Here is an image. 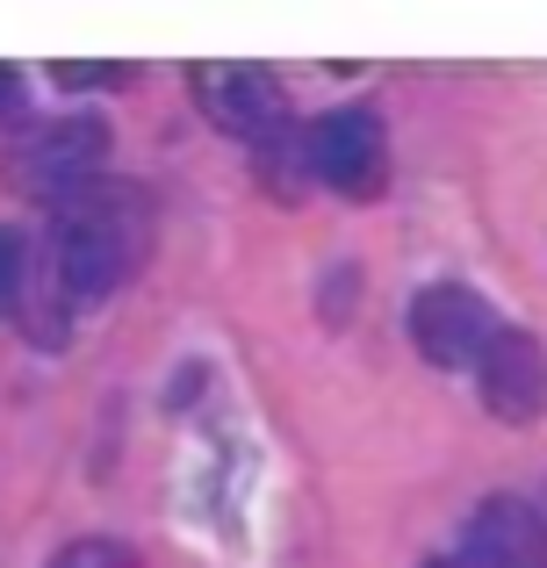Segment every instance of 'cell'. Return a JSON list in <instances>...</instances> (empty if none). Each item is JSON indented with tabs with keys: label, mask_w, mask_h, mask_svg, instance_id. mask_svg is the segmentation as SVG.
Masks as SVG:
<instances>
[{
	"label": "cell",
	"mask_w": 547,
	"mask_h": 568,
	"mask_svg": "<svg viewBox=\"0 0 547 568\" xmlns=\"http://www.w3.org/2000/svg\"><path fill=\"white\" fill-rule=\"evenodd\" d=\"M433 568H462V561H433Z\"/></svg>",
	"instance_id": "12"
},
{
	"label": "cell",
	"mask_w": 547,
	"mask_h": 568,
	"mask_svg": "<svg viewBox=\"0 0 547 568\" xmlns=\"http://www.w3.org/2000/svg\"><path fill=\"white\" fill-rule=\"evenodd\" d=\"M462 568H547V518L526 497H483L462 526Z\"/></svg>",
	"instance_id": "7"
},
{
	"label": "cell",
	"mask_w": 547,
	"mask_h": 568,
	"mask_svg": "<svg viewBox=\"0 0 547 568\" xmlns=\"http://www.w3.org/2000/svg\"><path fill=\"white\" fill-rule=\"evenodd\" d=\"M404 324H411V346H418L433 367H447V375L476 367L483 353H490V338H497V310L483 303L476 288H462V281H433V288H418Z\"/></svg>",
	"instance_id": "4"
},
{
	"label": "cell",
	"mask_w": 547,
	"mask_h": 568,
	"mask_svg": "<svg viewBox=\"0 0 547 568\" xmlns=\"http://www.w3.org/2000/svg\"><path fill=\"white\" fill-rule=\"evenodd\" d=\"M310 173H317L332 194L346 202H367V194L389 187V130H382L375 109H332L310 123Z\"/></svg>",
	"instance_id": "3"
},
{
	"label": "cell",
	"mask_w": 547,
	"mask_h": 568,
	"mask_svg": "<svg viewBox=\"0 0 547 568\" xmlns=\"http://www.w3.org/2000/svg\"><path fill=\"white\" fill-rule=\"evenodd\" d=\"M109 144H115V138H109V123H101V115L72 109V115H51V123H29L22 138L8 144L0 173H8V187L22 194V202L51 209V202H65L72 187L101 181V166H109Z\"/></svg>",
	"instance_id": "2"
},
{
	"label": "cell",
	"mask_w": 547,
	"mask_h": 568,
	"mask_svg": "<svg viewBox=\"0 0 547 568\" xmlns=\"http://www.w3.org/2000/svg\"><path fill=\"white\" fill-rule=\"evenodd\" d=\"M43 288H51L58 317L65 310H94L138 274L144 260V194L115 187L109 173L72 187L65 202L43 209Z\"/></svg>",
	"instance_id": "1"
},
{
	"label": "cell",
	"mask_w": 547,
	"mask_h": 568,
	"mask_svg": "<svg viewBox=\"0 0 547 568\" xmlns=\"http://www.w3.org/2000/svg\"><path fill=\"white\" fill-rule=\"evenodd\" d=\"M29 288H37V252L14 223H0V317L8 310H29Z\"/></svg>",
	"instance_id": "8"
},
{
	"label": "cell",
	"mask_w": 547,
	"mask_h": 568,
	"mask_svg": "<svg viewBox=\"0 0 547 568\" xmlns=\"http://www.w3.org/2000/svg\"><path fill=\"white\" fill-rule=\"evenodd\" d=\"M14 109H22V72H8V65H0V123H8Z\"/></svg>",
	"instance_id": "11"
},
{
	"label": "cell",
	"mask_w": 547,
	"mask_h": 568,
	"mask_svg": "<svg viewBox=\"0 0 547 568\" xmlns=\"http://www.w3.org/2000/svg\"><path fill=\"white\" fill-rule=\"evenodd\" d=\"M195 101L224 138L245 144H281L288 130V101L267 65H195Z\"/></svg>",
	"instance_id": "5"
},
{
	"label": "cell",
	"mask_w": 547,
	"mask_h": 568,
	"mask_svg": "<svg viewBox=\"0 0 547 568\" xmlns=\"http://www.w3.org/2000/svg\"><path fill=\"white\" fill-rule=\"evenodd\" d=\"M51 80L65 87V94H80V87H123L130 72L123 65H51Z\"/></svg>",
	"instance_id": "10"
},
{
	"label": "cell",
	"mask_w": 547,
	"mask_h": 568,
	"mask_svg": "<svg viewBox=\"0 0 547 568\" xmlns=\"http://www.w3.org/2000/svg\"><path fill=\"white\" fill-rule=\"evenodd\" d=\"M476 388H483V410L505 417V425H534L547 410V346L519 324H497L490 353L476 361Z\"/></svg>",
	"instance_id": "6"
},
{
	"label": "cell",
	"mask_w": 547,
	"mask_h": 568,
	"mask_svg": "<svg viewBox=\"0 0 547 568\" xmlns=\"http://www.w3.org/2000/svg\"><path fill=\"white\" fill-rule=\"evenodd\" d=\"M51 568H138V561H130V547H115V540H72V547H58Z\"/></svg>",
	"instance_id": "9"
}]
</instances>
